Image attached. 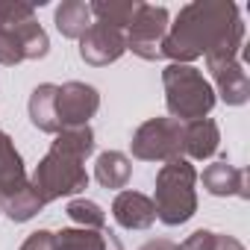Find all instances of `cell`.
I'll return each mask as SVG.
<instances>
[{"mask_svg":"<svg viewBox=\"0 0 250 250\" xmlns=\"http://www.w3.org/2000/svg\"><path fill=\"white\" fill-rule=\"evenodd\" d=\"M241 33L244 24L235 3H229V0H194L177 12L174 24L168 27V36L162 42V56L171 59L174 65H191L194 59L206 56L227 39Z\"/></svg>","mask_w":250,"mask_h":250,"instance_id":"1","label":"cell"},{"mask_svg":"<svg viewBox=\"0 0 250 250\" xmlns=\"http://www.w3.org/2000/svg\"><path fill=\"white\" fill-rule=\"evenodd\" d=\"M94 153V130L88 127H65L56 133L50 150L33 171V186L39 197L47 203L59 197H71L88 188L85 159Z\"/></svg>","mask_w":250,"mask_h":250,"instance_id":"2","label":"cell"},{"mask_svg":"<svg viewBox=\"0 0 250 250\" xmlns=\"http://www.w3.org/2000/svg\"><path fill=\"white\" fill-rule=\"evenodd\" d=\"M156 218L165 227H183L197 212V168L188 159H171L156 174Z\"/></svg>","mask_w":250,"mask_h":250,"instance_id":"3","label":"cell"},{"mask_svg":"<svg viewBox=\"0 0 250 250\" xmlns=\"http://www.w3.org/2000/svg\"><path fill=\"white\" fill-rule=\"evenodd\" d=\"M162 85H165V106H168L171 118H177L180 124L209 118V112L218 103L212 83L194 65H174L171 62L162 71Z\"/></svg>","mask_w":250,"mask_h":250,"instance_id":"4","label":"cell"},{"mask_svg":"<svg viewBox=\"0 0 250 250\" xmlns=\"http://www.w3.org/2000/svg\"><path fill=\"white\" fill-rule=\"evenodd\" d=\"M130 150L142 162L183 159V124L177 118H150L133 133Z\"/></svg>","mask_w":250,"mask_h":250,"instance_id":"5","label":"cell"},{"mask_svg":"<svg viewBox=\"0 0 250 250\" xmlns=\"http://www.w3.org/2000/svg\"><path fill=\"white\" fill-rule=\"evenodd\" d=\"M168 27H171V15H168L165 6L142 3L133 24L124 30V36H127V50H133L145 62L162 59V42L168 36Z\"/></svg>","mask_w":250,"mask_h":250,"instance_id":"6","label":"cell"},{"mask_svg":"<svg viewBox=\"0 0 250 250\" xmlns=\"http://www.w3.org/2000/svg\"><path fill=\"white\" fill-rule=\"evenodd\" d=\"M47 53H50V39L36 18L0 27V65L12 68L27 59H44Z\"/></svg>","mask_w":250,"mask_h":250,"instance_id":"7","label":"cell"},{"mask_svg":"<svg viewBox=\"0 0 250 250\" xmlns=\"http://www.w3.org/2000/svg\"><path fill=\"white\" fill-rule=\"evenodd\" d=\"M100 109V94L94 85L71 80L56 88V118L59 127H85Z\"/></svg>","mask_w":250,"mask_h":250,"instance_id":"8","label":"cell"},{"mask_svg":"<svg viewBox=\"0 0 250 250\" xmlns=\"http://www.w3.org/2000/svg\"><path fill=\"white\" fill-rule=\"evenodd\" d=\"M124 53H127V36L118 27H109L103 21H94L85 36L80 39V59L91 68H103L118 62Z\"/></svg>","mask_w":250,"mask_h":250,"instance_id":"9","label":"cell"},{"mask_svg":"<svg viewBox=\"0 0 250 250\" xmlns=\"http://www.w3.org/2000/svg\"><path fill=\"white\" fill-rule=\"evenodd\" d=\"M200 183H203V188H206L212 197H244V200L250 197L247 171L229 165L227 156H221L218 162L206 165L203 174H200Z\"/></svg>","mask_w":250,"mask_h":250,"instance_id":"10","label":"cell"},{"mask_svg":"<svg viewBox=\"0 0 250 250\" xmlns=\"http://www.w3.org/2000/svg\"><path fill=\"white\" fill-rule=\"evenodd\" d=\"M112 218L124 229H150L156 224V206L142 191H118L112 200Z\"/></svg>","mask_w":250,"mask_h":250,"instance_id":"11","label":"cell"},{"mask_svg":"<svg viewBox=\"0 0 250 250\" xmlns=\"http://www.w3.org/2000/svg\"><path fill=\"white\" fill-rule=\"evenodd\" d=\"M221 145V130L212 118H197L183 124V159H209Z\"/></svg>","mask_w":250,"mask_h":250,"instance_id":"12","label":"cell"},{"mask_svg":"<svg viewBox=\"0 0 250 250\" xmlns=\"http://www.w3.org/2000/svg\"><path fill=\"white\" fill-rule=\"evenodd\" d=\"M212 80H215V97H221L227 106H244L250 100V77L244 71V65L235 59V62H227L221 68H212L209 71Z\"/></svg>","mask_w":250,"mask_h":250,"instance_id":"13","label":"cell"},{"mask_svg":"<svg viewBox=\"0 0 250 250\" xmlns=\"http://www.w3.org/2000/svg\"><path fill=\"white\" fill-rule=\"evenodd\" d=\"M59 250H124L121 238L112 229H85V227H65L53 232Z\"/></svg>","mask_w":250,"mask_h":250,"instance_id":"14","label":"cell"},{"mask_svg":"<svg viewBox=\"0 0 250 250\" xmlns=\"http://www.w3.org/2000/svg\"><path fill=\"white\" fill-rule=\"evenodd\" d=\"M56 88L53 83H42L33 88L30 94V121H33V127L39 133H47V136H56L62 127H59V118H56Z\"/></svg>","mask_w":250,"mask_h":250,"instance_id":"15","label":"cell"},{"mask_svg":"<svg viewBox=\"0 0 250 250\" xmlns=\"http://www.w3.org/2000/svg\"><path fill=\"white\" fill-rule=\"evenodd\" d=\"M42 209H44V200L39 197V191H36V186L30 180L24 186H18L15 191H9V194L0 197V212H6V218L15 221V224L33 221Z\"/></svg>","mask_w":250,"mask_h":250,"instance_id":"16","label":"cell"},{"mask_svg":"<svg viewBox=\"0 0 250 250\" xmlns=\"http://www.w3.org/2000/svg\"><path fill=\"white\" fill-rule=\"evenodd\" d=\"M53 24H56L59 36L80 42L85 36V30L94 24V18H91V9L85 0H62L53 12Z\"/></svg>","mask_w":250,"mask_h":250,"instance_id":"17","label":"cell"},{"mask_svg":"<svg viewBox=\"0 0 250 250\" xmlns=\"http://www.w3.org/2000/svg\"><path fill=\"white\" fill-rule=\"evenodd\" d=\"M133 177V162L124 156L121 150H103L94 162V180L103 186V188H127Z\"/></svg>","mask_w":250,"mask_h":250,"instance_id":"18","label":"cell"},{"mask_svg":"<svg viewBox=\"0 0 250 250\" xmlns=\"http://www.w3.org/2000/svg\"><path fill=\"white\" fill-rule=\"evenodd\" d=\"M27 183V168H24V159L15 147V142L0 130V197L15 191L18 186Z\"/></svg>","mask_w":250,"mask_h":250,"instance_id":"19","label":"cell"},{"mask_svg":"<svg viewBox=\"0 0 250 250\" xmlns=\"http://www.w3.org/2000/svg\"><path fill=\"white\" fill-rule=\"evenodd\" d=\"M88 9H91L94 21H103V24L118 27V30H127L133 24V18L139 15V9H142V0H94V3H88Z\"/></svg>","mask_w":250,"mask_h":250,"instance_id":"20","label":"cell"},{"mask_svg":"<svg viewBox=\"0 0 250 250\" xmlns=\"http://www.w3.org/2000/svg\"><path fill=\"white\" fill-rule=\"evenodd\" d=\"M177 250H244V244L227 232H215V229H194L183 244H177Z\"/></svg>","mask_w":250,"mask_h":250,"instance_id":"21","label":"cell"},{"mask_svg":"<svg viewBox=\"0 0 250 250\" xmlns=\"http://www.w3.org/2000/svg\"><path fill=\"white\" fill-rule=\"evenodd\" d=\"M65 215L77 227H85V229H103L106 227V212L100 209V203H94L88 197H74L65 206Z\"/></svg>","mask_w":250,"mask_h":250,"instance_id":"22","label":"cell"},{"mask_svg":"<svg viewBox=\"0 0 250 250\" xmlns=\"http://www.w3.org/2000/svg\"><path fill=\"white\" fill-rule=\"evenodd\" d=\"M33 18H36V6L33 3H21V0H0V27L33 21Z\"/></svg>","mask_w":250,"mask_h":250,"instance_id":"23","label":"cell"},{"mask_svg":"<svg viewBox=\"0 0 250 250\" xmlns=\"http://www.w3.org/2000/svg\"><path fill=\"white\" fill-rule=\"evenodd\" d=\"M18 250H53V232L50 229H36L24 238Z\"/></svg>","mask_w":250,"mask_h":250,"instance_id":"24","label":"cell"},{"mask_svg":"<svg viewBox=\"0 0 250 250\" xmlns=\"http://www.w3.org/2000/svg\"><path fill=\"white\" fill-rule=\"evenodd\" d=\"M139 250H177V244H174L171 238H153V241L142 244Z\"/></svg>","mask_w":250,"mask_h":250,"instance_id":"25","label":"cell"}]
</instances>
